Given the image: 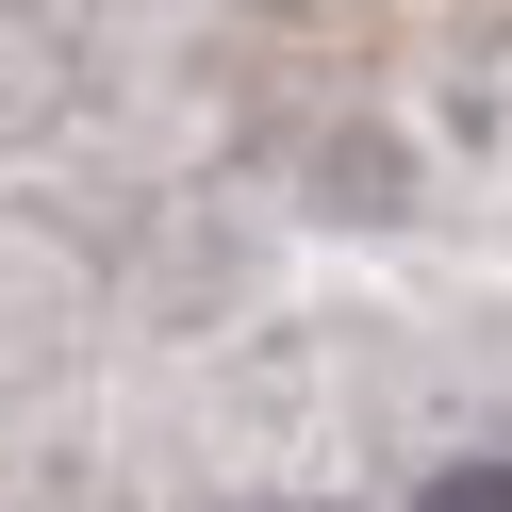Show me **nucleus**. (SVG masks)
Listing matches in <instances>:
<instances>
[{"label": "nucleus", "instance_id": "f257e3e1", "mask_svg": "<svg viewBox=\"0 0 512 512\" xmlns=\"http://www.w3.org/2000/svg\"><path fill=\"white\" fill-rule=\"evenodd\" d=\"M430 512H512V463H463V479H430Z\"/></svg>", "mask_w": 512, "mask_h": 512}]
</instances>
